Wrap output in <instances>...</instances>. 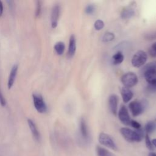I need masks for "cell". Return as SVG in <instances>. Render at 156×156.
<instances>
[{"label":"cell","mask_w":156,"mask_h":156,"mask_svg":"<svg viewBox=\"0 0 156 156\" xmlns=\"http://www.w3.org/2000/svg\"><path fill=\"white\" fill-rule=\"evenodd\" d=\"M120 133L123 138L129 142H140L144 137V133L141 129L133 130L127 127H122L120 129Z\"/></svg>","instance_id":"cell-1"},{"label":"cell","mask_w":156,"mask_h":156,"mask_svg":"<svg viewBox=\"0 0 156 156\" xmlns=\"http://www.w3.org/2000/svg\"><path fill=\"white\" fill-rule=\"evenodd\" d=\"M32 99L34 105L37 111L40 113H44L47 111V105L43 96L38 93L32 94Z\"/></svg>","instance_id":"cell-2"},{"label":"cell","mask_w":156,"mask_h":156,"mask_svg":"<svg viewBox=\"0 0 156 156\" xmlns=\"http://www.w3.org/2000/svg\"><path fill=\"white\" fill-rule=\"evenodd\" d=\"M121 80L124 87L129 88L137 83L138 77L135 73L133 72H128L122 75Z\"/></svg>","instance_id":"cell-3"},{"label":"cell","mask_w":156,"mask_h":156,"mask_svg":"<svg viewBox=\"0 0 156 156\" xmlns=\"http://www.w3.org/2000/svg\"><path fill=\"white\" fill-rule=\"evenodd\" d=\"M147 58V55L146 52L143 51H137L132 58V64L134 67L139 68L141 66L144 65Z\"/></svg>","instance_id":"cell-4"},{"label":"cell","mask_w":156,"mask_h":156,"mask_svg":"<svg viewBox=\"0 0 156 156\" xmlns=\"http://www.w3.org/2000/svg\"><path fill=\"white\" fill-rule=\"evenodd\" d=\"M146 106L147 102H145V101L143 102L136 101H132L129 105L130 111L133 116H137L141 114L144 112Z\"/></svg>","instance_id":"cell-5"},{"label":"cell","mask_w":156,"mask_h":156,"mask_svg":"<svg viewBox=\"0 0 156 156\" xmlns=\"http://www.w3.org/2000/svg\"><path fill=\"white\" fill-rule=\"evenodd\" d=\"M98 140L100 144H101L103 146H105L107 147L109 149H111L113 151H117L118 147L113 140V139L111 138L110 135L105 133H101L98 137Z\"/></svg>","instance_id":"cell-6"},{"label":"cell","mask_w":156,"mask_h":156,"mask_svg":"<svg viewBox=\"0 0 156 156\" xmlns=\"http://www.w3.org/2000/svg\"><path fill=\"white\" fill-rule=\"evenodd\" d=\"M143 71L144 78L149 85H156V69L149 68L143 69Z\"/></svg>","instance_id":"cell-7"},{"label":"cell","mask_w":156,"mask_h":156,"mask_svg":"<svg viewBox=\"0 0 156 156\" xmlns=\"http://www.w3.org/2000/svg\"><path fill=\"white\" fill-rule=\"evenodd\" d=\"M118 117L121 122L124 125L128 126L130 123V118L127 108L124 105H121L118 112Z\"/></svg>","instance_id":"cell-8"},{"label":"cell","mask_w":156,"mask_h":156,"mask_svg":"<svg viewBox=\"0 0 156 156\" xmlns=\"http://www.w3.org/2000/svg\"><path fill=\"white\" fill-rule=\"evenodd\" d=\"M60 12V7L58 5H55L53 6L51 13V24L52 28H55L57 26Z\"/></svg>","instance_id":"cell-9"},{"label":"cell","mask_w":156,"mask_h":156,"mask_svg":"<svg viewBox=\"0 0 156 156\" xmlns=\"http://www.w3.org/2000/svg\"><path fill=\"white\" fill-rule=\"evenodd\" d=\"M18 69V65L14 64L10 69L9 76L8 77V80H7L8 89H10L14 83V82L17 74Z\"/></svg>","instance_id":"cell-10"},{"label":"cell","mask_w":156,"mask_h":156,"mask_svg":"<svg viewBox=\"0 0 156 156\" xmlns=\"http://www.w3.org/2000/svg\"><path fill=\"white\" fill-rule=\"evenodd\" d=\"M118 102V98L116 95L112 94L109 97V99H108L109 107L112 113L115 115H116L117 113Z\"/></svg>","instance_id":"cell-11"},{"label":"cell","mask_w":156,"mask_h":156,"mask_svg":"<svg viewBox=\"0 0 156 156\" xmlns=\"http://www.w3.org/2000/svg\"><path fill=\"white\" fill-rule=\"evenodd\" d=\"M76 50V38L74 35H72L69 37V45H68V56L69 57H72Z\"/></svg>","instance_id":"cell-12"},{"label":"cell","mask_w":156,"mask_h":156,"mask_svg":"<svg viewBox=\"0 0 156 156\" xmlns=\"http://www.w3.org/2000/svg\"><path fill=\"white\" fill-rule=\"evenodd\" d=\"M121 93L122 101L124 103H127L129 101H130L133 96L132 91L129 88L124 87L121 88Z\"/></svg>","instance_id":"cell-13"},{"label":"cell","mask_w":156,"mask_h":156,"mask_svg":"<svg viewBox=\"0 0 156 156\" xmlns=\"http://www.w3.org/2000/svg\"><path fill=\"white\" fill-rule=\"evenodd\" d=\"M27 124H28L30 130L32 133L34 138L36 140H39V139L40 138V132H38V130L37 129V127L35 123L31 119H27Z\"/></svg>","instance_id":"cell-14"},{"label":"cell","mask_w":156,"mask_h":156,"mask_svg":"<svg viewBox=\"0 0 156 156\" xmlns=\"http://www.w3.org/2000/svg\"><path fill=\"white\" fill-rule=\"evenodd\" d=\"M80 132L84 140H88L89 138V132L87 125L85 120L83 118H81L80 121Z\"/></svg>","instance_id":"cell-15"},{"label":"cell","mask_w":156,"mask_h":156,"mask_svg":"<svg viewBox=\"0 0 156 156\" xmlns=\"http://www.w3.org/2000/svg\"><path fill=\"white\" fill-rule=\"evenodd\" d=\"M135 14V11L131 7H126L122 9L121 13V17L122 19L126 20L132 17Z\"/></svg>","instance_id":"cell-16"},{"label":"cell","mask_w":156,"mask_h":156,"mask_svg":"<svg viewBox=\"0 0 156 156\" xmlns=\"http://www.w3.org/2000/svg\"><path fill=\"white\" fill-rule=\"evenodd\" d=\"M96 152L98 156H115L110 151L99 146L96 147Z\"/></svg>","instance_id":"cell-17"},{"label":"cell","mask_w":156,"mask_h":156,"mask_svg":"<svg viewBox=\"0 0 156 156\" xmlns=\"http://www.w3.org/2000/svg\"><path fill=\"white\" fill-rule=\"evenodd\" d=\"M144 130L146 132L147 134L152 133L156 130V123L152 121L147 122L145 125Z\"/></svg>","instance_id":"cell-18"},{"label":"cell","mask_w":156,"mask_h":156,"mask_svg":"<svg viewBox=\"0 0 156 156\" xmlns=\"http://www.w3.org/2000/svg\"><path fill=\"white\" fill-rule=\"evenodd\" d=\"M54 48L55 52L58 55H62L64 52L65 48V43L62 41H58L55 44Z\"/></svg>","instance_id":"cell-19"},{"label":"cell","mask_w":156,"mask_h":156,"mask_svg":"<svg viewBox=\"0 0 156 156\" xmlns=\"http://www.w3.org/2000/svg\"><path fill=\"white\" fill-rule=\"evenodd\" d=\"M124 55L121 52H118L112 57V61L114 65H118L121 63L124 60Z\"/></svg>","instance_id":"cell-20"},{"label":"cell","mask_w":156,"mask_h":156,"mask_svg":"<svg viewBox=\"0 0 156 156\" xmlns=\"http://www.w3.org/2000/svg\"><path fill=\"white\" fill-rule=\"evenodd\" d=\"M115 38V35L112 32H106L103 37H102V41L104 42H108L110 41H112Z\"/></svg>","instance_id":"cell-21"},{"label":"cell","mask_w":156,"mask_h":156,"mask_svg":"<svg viewBox=\"0 0 156 156\" xmlns=\"http://www.w3.org/2000/svg\"><path fill=\"white\" fill-rule=\"evenodd\" d=\"M145 143L147 148L150 151H153L154 149V146L152 143V141L150 140V138L148 134L145 135Z\"/></svg>","instance_id":"cell-22"},{"label":"cell","mask_w":156,"mask_h":156,"mask_svg":"<svg viewBox=\"0 0 156 156\" xmlns=\"http://www.w3.org/2000/svg\"><path fill=\"white\" fill-rule=\"evenodd\" d=\"M104 23L103 21H102L101 20H97L94 24V29L96 30H101L104 27Z\"/></svg>","instance_id":"cell-23"},{"label":"cell","mask_w":156,"mask_h":156,"mask_svg":"<svg viewBox=\"0 0 156 156\" xmlns=\"http://www.w3.org/2000/svg\"><path fill=\"white\" fill-rule=\"evenodd\" d=\"M41 12V1H37L36 2V9L35 12V15L36 16H38Z\"/></svg>","instance_id":"cell-24"},{"label":"cell","mask_w":156,"mask_h":156,"mask_svg":"<svg viewBox=\"0 0 156 156\" xmlns=\"http://www.w3.org/2000/svg\"><path fill=\"white\" fill-rule=\"evenodd\" d=\"M95 10V7L93 4H88L85 8V12L87 14H92Z\"/></svg>","instance_id":"cell-25"},{"label":"cell","mask_w":156,"mask_h":156,"mask_svg":"<svg viewBox=\"0 0 156 156\" xmlns=\"http://www.w3.org/2000/svg\"><path fill=\"white\" fill-rule=\"evenodd\" d=\"M149 54L152 57H156V42L152 44L149 49Z\"/></svg>","instance_id":"cell-26"},{"label":"cell","mask_w":156,"mask_h":156,"mask_svg":"<svg viewBox=\"0 0 156 156\" xmlns=\"http://www.w3.org/2000/svg\"><path fill=\"white\" fill-rule=\"evenodd\" d=\"M130 125H131L132 127H133L134 129H135L136 130L140 129L141 127V124L138 122H137L136 121H135V120H131Z\"/></svg>","instance_id":"cell-27"},{"label":"cell","mask_w":156,"mask_h":156,"mask_svg":"<svg viewBox=\"0 0 156 156\" xmlns=\"http://www.w3.org/2000/svg\"><path fill=\"white\" fill-rule=\"evenodd\" d=\"M149 68L156 69V61L148 63L147 65H146L143 68V69H149Z\"/></svg>","instance_id":"cell-28"},{"label":"cell","mask_w":156,"mask_h":156,"mask_svg":"<svg viewBox=\"0 0 156 156\" xmlns=\"http://www.w3.org/2000/svg\"><path fill=\"white\" fill-rule=\"evenodd\" d=\"M0 104L2 107H4L6 104V100H5V98L4 97L3 94H2L1 90H0Z\"/></svg>","instance_id":"cell-29"},{"label":"cell","mask_w":156,"mask_h":156,"mask_svg":"<svg viewBox=\"0 0 156 156\" xmlns=\"http://www.w3.org/2000/svg\"><path fill=\"white\" fill-rule=\"evenodd\" d=\"M146 38L148 40H153L156 38V32H154L152 34H149L146 36Z\"/></svg>","instance_id":"cell-30"},{"label":"cell","mask_w":156,"mask_h":156,"mask_svg":"<svg viewBox=\"0 0 156 156\" xmlns=\"http://www.w3.org/2000/svg\"><path fill=\"white\" fill-rule=\"evenodd\" d=\"M3 9H4V7H3V4H2V2L0 0V17L2 16V13H3Z\"/></svg>","instance_id":"cell-31"},{"label":"cell","mask_w":156,"mask_h":156,"mask_svg":"<svg viewBox=\"0 0 156 156\" xmlns=\"http://www.w3.org/2000/svg\"><path fill=\"white\" fill-rule=\"evenodd\" d=\"M152 144H153L154 146V147L156 148V138H155V139L152 140Z\"/></svg>","instance_id":"cell-32"},{"label":"cell","mask_w":156,"mask_h":156,"mask_svg":"<svg viewBox=\"0 0 156 156\" xmlns=\"http://www.w3.org/2000/svg\"><path fill=\"white\" fill-rule=\"evenodd\" d=\"M148 156H156V153L154 152H150L148 155Z\"/></svg>","instance_id":"cell-33"}]
</instances>
